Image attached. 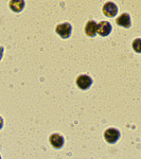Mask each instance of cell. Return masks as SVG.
I'll use <instances>...</instances> for the list:
<instances>
[{
    "instance_id": "cell-3",
    "label": "cell",
    "mask_w": 141,
    "mask_h": 159,
    "mask_svg": "<svg viewBox=\"0 0 141 159\" xmlns=\"http://www.w3.org/2000/svg\"><path fill=\"white\" fill-rule=\"evenodd\" d=\"M91 84H92V80L88 75H80L76 79V85L79 86V88L83 89V90L88 89L91 86Z\"/></svg>"
},
{
    "instance_id": "cell-1",
    "label": "cell",
    "mask_w": 141,
    "mask_h": 159,
    "mask_svg": "<svg viewBox=\"0 0 141 159\" xmlns=\"http://www.w3.org/2000/svg\"><path fill=\"white\" fill-rule=\"evenodd\" d=\"M56 33H57L58 35L64 38V39H66V38H69L71 35V31H72V28H71V25L69 24H61V25H58L57 27H56Z\"/></svg>"
},
{
    "instance_id": "cell-2",
    "label": "cell",
    "mask_w": 141,
    "mask_h": 159,
    "mask_svg": "<svg viewBox=\"0 0 141 159\" xmlns=\"http://www.w3.org/2000/svg\"><path fill=\"white\" fill-rule=\"evenodd\" d=\"M103 14L107 17H115L118 13V7L114 2H106L103 6Z\"/></svg>"
},
{
    "instance_id": "cell-6",
    "label": "cell",
    "mask_w": 141,
    "mask_h": 159,
    "mask_svg": "<svg viewBox=\"0 0 141 159\" xmlns=\"http://www.w3.org/2000/svg\"><path fill=\"white\" fill-rule=\"evenodd\" d=\"M85 33L89 37H93L98 33V24L93 20L88 21L85 25Z\"/></svg>"
},
{
    "instance_id": "cell-7",
    "label": "cell",
    "mask_w": 141,
    "mask_h": 159,
    "mask_svg": "<svg viewBox=\"0 0 141 159\" xmlns=\"http://www.w3.org/2000/svg\"><path fill=\"white\" fill-rule=\"evenodd\" d=\"M116 22H117L118 25H120V27L130 28V15L126 14V13H124V14H122L120 17H118Z\"/></svg>"
},
{
    "instance_id": "cell-10",
    "label": "cell",
    "mask_w": 141,
    "mask_h": 159,
    "mask_svg": "<svg viewBox=\"0 0 141 159\" xmlns=\"http://www.w3.org/2000/svg\"><path fill=\"white\" fill-rule=\"evenodd\" d=\"M133 49L137 53H141V38H136L133 42Z\"/></svg>"
},
{
    "instance_id": "cell-9",
    "label": "cell",
    "mask_w": 141,
    "mask_h": 159,
    "mask_svg": "<svg viewBox=\"0 0 141 159\" xmlns=\"http://www.w3.org/2000/svg\"><path fill=\"white\" fill-rule=\"evenodd\" d=\"M50 142L54 148H61V147H63V144H64V139H63V137H61V136L57 135V134H54V135H52L50 137Z\"/></svg>"
},
{
    "instance_id": "cell-4",
    "label": "cell",
    "mask_w": 141,
    "mask_h": 159,
    "mask_svg": "<svg viewBox=\"0 0 141 159\" xmlns=\"http://www.w3.org/2000/svg\"><path fill=\"white\" fill-rule=\"evenodd\" d=\"M111 25L107 21H101L100 24L98 25V34L100 36L102 37H105L107 35L111 34Z\"/></svg>"
},
{
    "instance_id": "cell-11",
    "label": "cell",
    "mask_w": 141,
    "mask_h": 159,
    "mask_svg": "<svg viewBox=\"0 0 141 159\" xmlns=\"http://www.w3.org/2000/svg\"><path fill=\"white\" fill-rule=\"evenodd\" d=\"M2 125H3V120H2L1 118H0V129L2 127Z\"/></svg>"
},
{
    "instance_id": "cell-5",
    "label": "cell",
    "mask_w": 141,
    "mask_h": 159,
    "mask_svg": "<svg viewBox=\"0 0 141 159\" xmlns=\"http://www.w3.org/2000/svg\"><path fill=\"white\" fill-rule=\"evenodd\" d=\"M104 137H105V139H106V141L108 143H115L118 139H119L120 133L118 132L117 129H107L106 132H105Z\"/></svg>"
},
{
    "instance_id": "cell-8",
    "label": "cell",
    "mask_w": 141,
    "mask_h": 159,
    "mask_svg": "<svg viewBox=\"0 0 141 159\" xmlns=\"http://www.w3.org/2000/svg\"><path fill=\"white\" fill-rule=\"evenodd\" d=\"M24 7H25L24 0H11V2H10V9L13 12L19 13L24 10Z\"/></svg>"
}]
</instances>
